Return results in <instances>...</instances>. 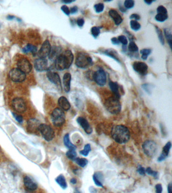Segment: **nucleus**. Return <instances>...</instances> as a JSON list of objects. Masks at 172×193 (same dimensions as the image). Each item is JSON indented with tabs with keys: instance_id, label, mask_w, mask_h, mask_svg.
<instances>
[{
	"instance_id": "nucleus-1",
	"label": "nucleus",
	"mask_w": 172,
	"mask_h": 193,
	"mask_svg": "<svg viewBox=\"0 0 172 193\" xmlns=\"http://www.w3.org/2000/svg\"><path fill=\"white\" fill-rule=\"evenodd\" d=\"M113 139L119 144H125L129 141L131 134L129 129L123 125H117L113 127L111 131Z\"/></svg>"
},
{
	"instance_id": "nucleus-2",
	"label": "nucleus",
	"mask_w": 172,
	"mask_h": 193,
	"mask_svg": "<svg viewBox=\"0 0 172 193\" xmlns=\"http://www.w3.org/2000/svg\"><path fill=\"white\" fill-rule=\"evenodd\" d=\"M74 60V55L70 50H66L60 54L54 61V67L58 71L69 69Z\"/></svg>"
},
{
	"instance_id": "nucleus-3",
	"label": "nucleus",
	"mask_w": 172,
	"mask_h": 193,
	"mask_svg": "<svg viewBox=\"0 0 172 193\" xmlns=\"http://www.w3.org/2000/svg\"><path fill=\"white\" fill-rule=\"evenodd\" d=\"M119 99L113 96L106 99L104 102V105L106 110L112 114H117L121 110V104Z\"/></svg>"
},
{
	"instance_id": "nucleus-4",
	"label": "nucleus",
	"mask_w": 172,
	"mask_h": 193,
	"mask_svg": "<svg viewBox=\"0 0 172 193\" xmlns=\"http://www.w3.org/2000/svg\"><path fill=\"white\" fill-rule=\"evenodd\" d=\"M93 60L88 54L84 52H79L75 59V65L80 69H86L93 65Z\"/></svg>"
},
{
	"instance_id": "nucleus-5",
	"label": "nucleus",
	"mask_w": 172,
	"mask_h": 193,
	"mask_svg": "<svg viewBox=\"0 0 172 193\" xmlns=\"http://www.w3.org/2000/svg\"><path fill=\"white\" fill-rule=\"evenodd\" d=\"M50 120L54 126L56 127L62 126L66 121V115L64 111L60 108H55L51 113Z\"/></svg>"
},
{
	"instance_id": "nucleus-6",
	"label": "nucleus",
	"mask_w": 172,
	"mask_h": 193,
	"mask_svg": "<svg viewBox=\"0 0 172 193\" xmlns=\"http://www.w3.org/2000/svg\"><path fill=\"white\" fill-rule=\"evenodd\" d=\"M143 152L147 157H153L157 155V145L153 140H146L142 144Z\"/></svg>"
},
{
	"instance_id": "nucleus-7",
	"label": "nucleus",
	"mask_w": 172,
	"mask_h": 193,
	"mask_svg": "<svg viewBox=\"0 0 172 193\" xmlns=\"http://www.w3.org/2000/svg\"><path fill=\"white\" fill-rule=\"evenodd\" d=\"M39 131L47 141L52 140L55 136L52 127L46 124H41L39 126Z\"/></svg>"
},
{
	"instance_id": "nucleus-8",
	"label": "nucleus",
	"mask_w": 172,
	"mask_h": 193,
	"mask_svg": "<svg viewBox=\"0 0 172 193\" xmlns=\"http://www.w3.org/2000/svg\"><path fill=\"white\" fill-rule=\"evenodd\" d=\"M9 77L14 82H21L26 79V74L18 68H13L9 73Z\"/></svg>"
},
{
	"instance_id": "nucleus-9",
	"label": "nucleus",
	"mask_w": 172,
	"mask_h": 193,
	"mask_svg": "<svg viewBox=\"0 0 172 193\" xmlns=\"http://www.w3.org/2000/svg\"><path fill=\"white\" fill-rule=\"evenodd\" d=\"M12 107L15 111L19 113H23L27 109V105L24 100L22 98L17 97L12 101Z\"/></svg>"
},
{
	"instance_id": "nucleus-10",
	"label": "nucleus",
	"mask_w": 172,
	"mask_h": 193,
	"mask_svg": "<svg viewBox=\"0 0 172 193\" xmlns=\"http://www.w3.org/2000/svg\"><path fill=\"white\" fill-rule=\"evenodd\" d=\"M17 68L25 73L28 74L31 72L32 66L30 62L26 58H21L18 59L17 63Z\"/></svg>"
},
{
	"instance_id": "nucleus-11",
	"label": "nucleus",
	"mask_w": 172,
	"mask_h": 193,
	"mask_svg": "<svg viewBox=\"0 0 172 193\" xmlns=\"http://www.w3.org/2000/svg\"><path fill=\"white\" fill-rule=\"evenodd\" d=\"M93 80L100 86H104L106 82V73L102 69H99L94 72L93 75Z\"/></svg>"
},
{
	"instance_id": "nucleus-12",
	"label": "nucleus",
	"mask_w": 172,
	"mask_h": 193,
	"mask_svg": "<svg viewBox=\"0 0 172 193\" xmlns=\"http://www.w3.org/2000/svg\"><path fill=\"white\" fill-rule=\"evenodd\" d=\"M46 77L50 82L55 84L60 89H62L61 80L58 73L53 71L52 69L48 68L46 72Z\"/></svg>"
},
{
	"instance_id": "nucleus-13",
	"label": "nucleus",
	"mask_w": 172,
	"mask_h": 193,
	"mask_svg": "<svg viewBox=\"0 0 172 193\" xmlns=\"http://www.w3.org/2000/svg\"><path fill=\"white\" fill-rule=\"evenodd\" d=\"M51 47L52 46L49 40H45L41 46L40 49L39 50L38 52H37V56H38L39 58H46L47 56H48L50 54Z\"/></svg>"
},
{
	"instance_id": "nucleus-14",
	"label": "nucleus",
	"mask_w": 172,
	"mask_h": 193,
	"mask_svg": "<svg viewBox=\"0 0 172 193\" xmlns=\"http://www.w3.org/2000/svg\"><path fill=\"white\" fill-rule=\"evenodd\" d=\"M34 67L37 71H44L48 69V61L46 58H37L34 62Z\"/></svg>"
},
{
	"instance_id": "nucleus-15",
	"label": "nucleus",
	"mask_w": 172,
	"mask_h": 193,
	"mask_svg": "<svg viewBox=\"0 0 172 193\" xmlns=\"http://www.w3.org/2000/svg\"><path fill=\"white\" fill-rule=\"evenodd\" d=\"M133 68L136 72L142 76H145L148 73V66L143 62L135 61L133 64Z\"/></svg>"
},
{
	"instance_id": "nucleus-16",
	"label": "nucleus",
	"mask_w": 172,
	"mask_h": 193,
	"mask_svg": "<svg viewBox=\"0 0 172 193\" xmlns=\"http://www.w3.org/2000/svg\"><path fill=\"white\" fill-rule=\"evenodd\" d=\"M76 121L78 124L81 126L86 134H90L92 133L93 128L86 119L82 117H78Z\"/></svg>"
},
{
	"instance_id": "nucleus-17",
	"label": "nucleus",
	"mask_w": 172,
	"mask_h": 193,
	"mask_svg": "<svg viewBox=\"0 0 172 193\" xmlns=\"http://www.w3.org/2000/svg\"><path fill=\"white\" fill-rule=\"evenodd\" d=\"M40 124L41 123L38 120L35 118L30 119L27 121V130L30 133H35L39 131V126Z\"/></svg>"
},
{
	"instance_id": "nucleus-18",
	"label": "nucleus",
	"mask_w": 172,
	"mask_h": 193,
	"mask_svg": "<svg viewBox=\"0 0 172 193\" xmlns=\"http://www.w3.org/2000/svg\"><path fill=\"white\" fill-rule=\"evenodd\" d=\"M23 182L25 188L29 191H33L36 190L37 188V185L36 182L29 176H25L24 177Z\"/></svg>"
},
{
	"instance_id": "nucleus-19",
	"label": "nucleus",
	"mask_w": 172,
	"mask_h": 193,
	"mask_svg": "<svg viewBox=\"0 0 172 193\" xmlns=\"http://www.w3.org/2000/svg\"><path fill=\"white\" fill-rule=\"evenodd\" d=\"M171 147H172V144L170 141L168 142L166 144V145H164L162 148V152L157 159L158 161L161 162L165 160L168 157Z\"/></svg>"
},
{
	"instance_id": "nucleus-20",
	"label": "nucleus",
	"mask_w": 172,
	"mask_h": 193,
	"mask_svg": "<svg viewBox=\"0 0 172 193\" xmlns=\"http://www.w3.org/2000/svg\"><path fill=\"white\" fill-rule=\"evenodd\" d=\"M62 53V48L60 47L57 46H53L51 47L50 54H48V58L52 61H55Z\"/></svg>"
},
{
	"instance_id": "nucleus-21",
	"label": "nucleus",
	"mask_w": 172,
	"mask_h": 193,
	"mask_svg": "<svg viewBox=\"0 0 172 193\" xmlns=\"http://www.w3.org/2000/svg\"><path fill=\"white\" fill-rule=\"evenodd\" d=\"M58 103L60 109H62L63 111H68L71 108V104L69 102L64 96H61L59 98Z\"/></svg>"
},
{
	"instance_id": "nucleus-22",
	"label": "nucleus",
	"mask_w": 172,
	"mask_h": 193,
	"mask_svg": "<svg viewBox=\"0 0 172 193\" xmlns=\"http://www.w3.org/2000/svg\"><path fill=\"white\" fill-rule=\"evenodd\" d=\"M71 75L69 73H65L63 78V83L64 90L66 93H69L70 91Z\"/></svg>"
},
{
	"instance_id": "nucleus-23",
	"label": "nucleus",
	"mask_w": 172,
	"mask_h": 193,
	"mask_svg": "<svg viewBox=\"0 0 172 193\" xmlns=\"http://www.w3.org/2000/svg\"><path fill=\"white\" fill-rule=\"evenodd\" d=\"M108 14L112 18L115 24L116 25H119L123 22V19L120 14L118 13V12L114 9H111L109 11Z\"/></svg>"
},
{
	"instance_id": "nucleus-24",
	"label": "nucleus",
	"mask_w": 172,
	"mask_h": 193,
	"mask_svg": "<svg viewBox=\"0 0 172 193\" xmlns=\"http://www.w3.org/2000/svg\"><path fill=\"white\" fill-rule=\"evenodd\" d=\"M93 181L95 185L99 187H103L104 176L102 172H97L93 174Z\"/></svg>"
},
{
	"instance_id": "nucleus-25",
	"label": "nucleus",
	"mask_w": 172,
	"mask_h": 193,
	"mask_svg": "<svg viewBox=\"0 0 172 193\" xmlns=\"http://www.w3.org/2000/svg\"><path fill=\"white\" fill-rule=\"evenodd\" d=\"M103 54H104L106 56H110V58H112L114 59L115 60L118 61V63H120V59L119 58V56L118 54V52H116L113 49H105L103 50Z\"/></svg>"
},
{
	"instance_id": "nucleus-26",
	"label": "nucleus",
	"mask_w": 172,
	"mask_h": 193,
	"mask_svg": "<svg viewBox=\"0 0 172 193\" xmlns=\"http://www.w3.org/2000/svg\"><path fill=\"white\" fill-rule=\"evenodd\" d=\"M108 84H109L111 90L114 93V96L118 98L119 99H120V97H121V94L119 92V89H120V86H119L118 83L116 82H114L112 81H110Z\"/></svg>"
},
{
	"instance_id": "nucleus-27",
	"label": "nucleus",
	"mask_w": 172,
	"mask_h": 193,
	"mask_svg": "<svg viewBox=\"0 0 172 193\" xmlns=\"http://www.w3.org/2000/svg\"><path fill=\"white\" fill-rule=\"evenodd\" d=\"M55 181L57 183L60 185V187L63 189L65 190L67 188V183L66 182L65 178L63 174H60L59 176H58L56 178Z\"/></svg>"
},
{
	"instance_id": "nucleus-28",
	"label": "nucleus",
	"mask_w": 172,
	"mask_h": 193,
	"mask_svg": "<svg viewBox=\"0 0 172 193\" xmlns=\"http://www.w3.org/2000/svg\"><path fill=\"white\" fill-rule=\"evenodd\" d=\"M37 46L30 43L27 44L22 48V52L25 54H28L29 52H31L33 54H37Z\"/></svg>"
},
{
	"instance_id": "nucleus-29",
	"label": "nucleus",
	"mask_w": 172,
	"mask_h": 193,
	"mask_svg": "<svg viewBox=\"0 0 172 193\" xmlns=\"http://www.w3.org/2000/svg\"><path fill=\"white\" fill-rule=\"evenodd\" d=\"M64 145L69 149H76V146L72 143L70 140L69 134L67 133L64 136L63 138Z\"/></svg>"
},
{
	"instance_id": "nucleus-30",
	"label": "nucleus",
	"mask_w": 172,
	"mask_h": 193,
	"mask_svg": "<svg viewBox=\"0 0 172 193\" xmlns=\"http://www.w3.org/2000/svg\"><path fill=\"white\" fill-rule=\"evenodd\" d=\"M164 34L167 41L168 42L170 48H172V33L170 29L168 28H165L164 29Z\"/></svg>"
},
{
	"instance_id": "nucleus-31",
	"label": "nucleus",
	"mask_w": 172,
	"mask_h": 193,
	"mask_svg": "<svg viewBox=\"0 0 172 193\" xmlns=\"http://www.w3.org/2000/svg\"><path fill=\"white\" fill-rule=\"evenodd\" d=\"M74 161L75 163L81 168H84L87 163H88V161L87 159L85 158H79V157H76Z\"/></svg>"
},
{
	"instance_id": "nucleus-32",
	"label": "nucleus",
	"mask_w": 172,
	"mask_h": 193,
	"mask_svg": "<svg viewBox=\"0 0 172 193\" xmlns=\"http://www.w3.org/2000/svg\"><path fill=\"white\" fill-rule=\"evenodd\" d=\"M91 150L90 145L89 144H86L84 146L83 149L80 151L79 153L84 157H87L89 155V152L91 151Z\"/></svg>"
},
{
	"instance_id": "nucleus-33",
	"label": "nucleus",
	"mask_w": 172,
	"mask_h": 193,
	"mask_svg": "<svg viewBox=\"0 0 172 193\" xmlns=\"http://www.w3.org/2000/svg\"><path fill=\"white\" fill-rule=\"evenodd\" d=\"M76 149H69L67 152L66 155L68 159L74 161L75 159L77 157V153L75 151Z\"/></svg>"
},
{
	"instance_id": "nucleus-34",
	"label": "nucleus",
	"mask_w": 172,
	"mask_h": 193,
	"mask_svg": "<svg viewBox=\"0 0 172 193\" xmlns=\"http://www.w3.org/2000/svg\"><path fill=\"white\" fill-rule=\"evenodd\" d=\"M168 15L167 14L157 13L155 17V19L158 22H162L166 21L168 19Z\"/></svg>"
},
{
	"instance_id": "nucleus-35",
	"label": "nucleus",
	"mask_w": 172,
	"mask_h": 193,
	"mask_svg": "<svg viewBox=\"0 0 172 193\" xmlns=\"http://www.w3.org/2000/svg\"><path fill=\"white\" fill-rule=\"evenodd\" d=\"M140 52L142 54L141 58L143 60H146L148 56H149L151 52V49H148V48L142 49L140 50Z\"/></svg>"
},
{
	"instance_id": "nucleus-36",
	"label": "nucleus",
	"mask_w": 172,
	"mask_h": 193,
	"mask_svg": "<svg viewBox=\"0 0 172 193\" xmlns=\"http://www.w3.org/2000/svg\"><path fill=\"white\" fill-rule=\"evenodd\" d=\"M145 173L148 174L149 175L153 176V177L155 179H157L159 177V172L155 170H153L150 167H148L145 169Z\"/></svg>"
},
{
	"instance_id": "nucleus-37",
	"label": "nucleus",
	"mask_w": 172,
	"mask_h": 193,
	"mask_svg": "<svg viewBox=\"0 0 172 193\" xmlns=\"http://www.w3.org/2000/svg\"><path fill=\"white\" fill-rule=\"evenodd\" d=\"M130 27L131 28V29L133 30L138 31L140 29L141 25H140L139 22H138L137 21L132 20L130 21Z\"/></svg>"
},
{
	"instance_id": "nucleus-38",
	"label": "nucleus",
	"mask_w": 172,
	"mask_h": 193,
	"mask_svg": "<svg viewBox=\"0 0 172 193\" xmlns=\"http://www.w3.org/2000/svg\"><path fill=\"white\" fill-rule=\"evenodd\" d=\"M155 29H156V31H157V35H158V37H159L160 41L161 42V44H162V45H164V35H163V34H162V31L161 29H159V28L157 27V26L155 27Z\"/></svg>"
},
{
	"instance_id": "nucleus-39",
	"label": "nucleus",
	"mask_w": 172,
	"mask_h": 193,
	"mask_svg": "<svg viewBox=\"0 0 172 193\" xmlns=\"http://www.w3.org/2000/svg\"><path fill=\"white\" fill-rule=\"evenodd\" d=\"M128 50L130 52H135L138 51V47L137 45L136 44L135 42L133 41L130 43L129 45H128Z\"/></svg>"
},
{
	"instance_id": "nucleus-40",
	"label": "nucleus",
	"mask_w": 172,
	"mask_h": 193,
	"mask_svg": "<svg viewBox=\"0 0 172 193\" xmlns=\"http://www.w3.org/2000/svg\"><path fill=\"white\" fill-rule=\"evenodd\" d=\"M100 28L97 26H94L92 27L91 29V33L93 36L97 38V37L99 36L100 34Z\"/></svg>"
},
{
	"instance_id": "nucleus-41",
	"label": "nucleus",
	"mask_w": 172,
	"mask_h": 193,
	"mask_svg": "<svg viewBox=\"0 0 172 193\" xmlns=\"http://www.w3.org/2000/svg\"><path fill=\"white\" fill-rule=\"evenodd\" d=\"M104 5L103 3H98L94 6L95 11L97 13H101L104 10Z\"/></svg>"
},
{
	"instance_id": "nucleus-42",
	"label": "nucleus",
	"mask_w": 172,
	"mask_h": 193,
	"mask_svg": "<svg viewBox=\"0 0 172 193\" xmlns=\"http://www.w3.org/2000/svg\"><path fill=\"white\" fill-rule=\"evenodd\" d=\"M124 5L126 9H131L134 5V1L133 0H126L124 2Z\"/></svg>"
},
{
	"instance_id": "nucleus-43",
	"label": "nucleus",
	"mask_w": 172,
	"mask_h": 193,
	"mask_svg": "<svg viewBox=\"0 0 172 193\" xmlns=\"http://www.w3.org/2000/svg\"><path fill=\"white\" fill-rule=\"evenodd\" d=\"M118 39L119 42L121 43L123 45H126L128 44L127 39L124 35H120L118 37Z\"/></svg>"
},
{
	"instance_id": "nucleus-44",
	"label": "nucleus",
	"mask_w": 172,
	"mask_h": 193,
	"mask_svg": "<svg viewBox=\"0 0 172 193\" xmlns=\"http://www.w3.org/2000/svg\"><path fill=\"white\" fill-rule=\"evenodd\" d=\"M12 115L18 122L19 123H22L23 122V119L21 115H19V114L15 113H12Z\"/></svg>"
},
{
	"instance_id": "nucleus-45",
	"label": "nucleus",
	"mask_w": 172,
	"mask_h": 193,
	"mask_svg": "<svg viewBox=\"0 0 172 193\" xmlns=\"http://www.w3.org/2000/svg\"><path fill=\"white\" fill-rule=\"evenodd\" d=\"M157 13L167 14V10L166 8L163 6H160L157 8Z\"/></svg>"
},
{
	"instance_id": "nucleus-46",
	"label": "nucleus",
	"mask_w": 172,
	"mask_h": 193,
	"mask_svg": "<svg viewBox=\"0 0 172 193\" xmlns=\"http://www.w3.org/2000/svg\"><path fill=\"white\" fill-rule=\"evenodd\" d=\"M137 172L139 174H140L141 176H144L145 174V169L143 168V166L139 165L138 166Z\"/></svg>"
},
{
	"instance_id": "nucleus-47",
	"label": "nucleus",
	"mask_w": 172,
	"mask_h": 193,
	"mask_svg": "<svg viewBox=\"0 0 172 193\" xmlns=\"http://www.w3.org/2000/svg\"><path fill=\"white\" fill-rule=\"evenodd\" d=\"M61 10L62 11L64 12V13L66 14V15L69 16L70 14V12L69 8H68L66 5H63L61 7Z\"/></svg>"
},
{
	"instance_id": "nucleus-48",
	"label": "nucleus",
	"mask_w": 172,
	"mask_h": 193,
	"mask_svg": "<svg viewBox=\"0 0 172 193\" xmlns=\"http://www.w3.org/2000/svg\"><path fill=\"white\" fill-rule=\"evenodd\" d=\"M155 192L156 193H162V185L160 183H158L155 185Z\"/></svg>"
},
{
	"instance_id": "nucleus-49",
	"label": "nucleus",
	"mask_w": 172,
	"mask_h": 193,
	"mask_svg": "<svg viewBox=\"0 0 172 193\" xmlns=\"http://www.w3.org/2000/svg\"><path fill=\"white\" fill-rule=\"evenodd\" d=\"M77 24L78 26L79 27H82L84 25V20L83 19V18H78L77 20Z\"/></svg>"
},
{
	"instance_id": "nucleus-50",
	"label": "nucleus",
	"mask_w": 172,
	"mask_h": 193,
	"mask_svg": "<svg viewBox=\"0 0 172 193\" xmlns=\"http://www.w3.org/2000/svg\"><path fill=\"white\" fill-rule=\"evenodd\" d=\"M130 18L132 19H134V20H136V21H137V20H139L140 19V17L139 15H138L137 14H132L130 16Z\"/></svg>"
},
{
	"instance_id": "nucleus-51",
	"label": "nucleus",
	"mask_w": 172,
	"mask_h": 193,
	"mask_svg": "<svg viewBox=\"0 0 172 193\" xmlns=\"http://www.w3.org/2000/svg\"><path fill=\"white\" fill-rule=\"evenodd\" d=\"M70 13L72 14H75L78 12V8L77 6H73V7H72L70 10Z\"/></svg>"
},
{
	"instance_id": "nucleus-52",
	"label": "nucleus",
	"mask_w": 172,
	"mask_h": 193,
	"mask_svg": "<svg viewBox=\"0 0 172 193\" xmlns=\"http://www.w3.org/2000/svg\"><path fill=\"white\" fill-rule=\"evenodd\" d=\"M142 87H143V89L145 90L146 92H147V93H151V89H149V85L147 84H143L142 85Z\"/></svg>"
},
{
	"instance_id": "nucleus-53",
	"label": "nucleus",
	"mask_w": 172,
	"mask_h": 193,
	"mask_svg": "<svg viewBox=\"0 0 172 193\" xmlns=\"http://www.w3.org/2000/svg\"><path fill=\"white\" fill-rule=\"evenodd\" d=\"M111 41L112 42V43L115 45H118V44L120 43V42L119 41L118 38H116V37H113L111 39Z\"/></svg>"
},
{
	"instance_id": "nucleus-54",
	"label": "nucleus",
	"mask_w": 172,
	"mask_h": 193,
	"mask_svg": "<svg viewBox=\"0 0 172 193\" xmlns=\"http://www.w3.org/2000/svg\"><path fill=\"white\" fill-rule=\"evenodd\" d=\"M89 191L90 193H97V189H95L93 186H90L89 188Z\"/></svg>"
},
{
	"instance_id": "nucleus-55",
	"label": "nucleus",
	"mask_w": 172,
	"mask_h": 193,
	"mask_svg": "<svg viewBox=\"0 0 172 193\" xmlns=\"http://www.w3.org/2000/svg\"><path fill=\"white\" fill-rule=\"evenodd\" d=\"M168 193H172V183H170L168 185Z\"/></svg>"
},
{
	"instance_id": "nucleus-56",
	"label": "nucleus",
	"mask_w": 172,
	"mask_h": 193,
	"mask_svg": "<svg viewBox=\"0 0 172 193\" xmlns=\"http://www.w3.org/2000/svg\"><path fill=\"white\" fill-rule=\"evenodd\" d=\"M15 18V17L14 16L10 15L7 16V19L9 20H12L14 19Z\"/></svg>"
},
{
	"instance_id": "nucleus-57",
	"label": "nucleus",
	"mask_w": 172,
	"mask_h": 193,
	"mask_svg": "<svg viewBox=\"0 0 172 193\" xmlns=\"http://www.w3.org/2000/svg\"><path fill=\"white\" fill-rule=\"evenodd\" d=\"M77 180L75 178H72L71 180H70V182L71 183L73 184V185H75L76 183H77Z\"/></svg>"
},
{
	"instance_id": "nucleus-58",
	"label": "nucleus",
	"mask_w": 172,
	"mask_h": 193,
	"mask_svg": "<svg viewBox=\"0 0 172 193\" xmlns=\"http://www.w3.org/2000/svg\"><path fill=\"white\" fill-rule=\"evenodd\" d=\"M73 2H74V1H67V0L62 1V2L63 3H65V4H70V3H71Z\"/></svg>"
},
{
	"instance_id": "nucleus-59",
	"label": "nucleus",
	"mask_w": 172,
	"mask_h": 193,
	"mask_svg": "<svg viewBox=\"0 0 172 193\" xmlns=\"http://www.w3.org/2000/svg\"><path fill=\"white\" fill-rule=\"evenodd\" d=\"M153 2H154V1H144V2L147 5H151V3H153Z\"/></svg>"
},
{
	"instance_id": "nucleus-60",
	"label": "nucleus",
	"mask_w": 172,
	"mask_h": 193,
	"mask_svg": "<svg viewBox=\"0 0 172 193\" xmlns=\"http://www.w3.org/2000/svg\"><path fill=\"white\" fill-rule=\"evenodd\" d=\"M80 193L78 191H77V190H76L75 192V193Z\"/></svg>"
},
{
	"instance_id": "nucleus-61",
	"label": "nucleus",
	"mask_w": 172,
	"mask_h": 193,
	"mask_svg": "<svg viewBox=\"0 0 172 193\" xmlns=\"http://www.w3.org/2000/svg\"><path fill=\"white\" fill-rule=\"evenodd\" d=\"M1 23H0V28H1Z\"/></svg>"
},
{
	"instance_id": "nucleus-62",
	"label": "nucleus",
	"mask_w": 172,
	"mask_h": 193,
	"mask_svg": "<svg viewBox=\"0 0 172 193\" xmlns=\"http://www.w3.org/2000/svg\"><path fill=\"white\" fill-rule=\"evenodd\" d=\"M0 149H1V148H0Z\"/></svg>"
}]
</instances>
